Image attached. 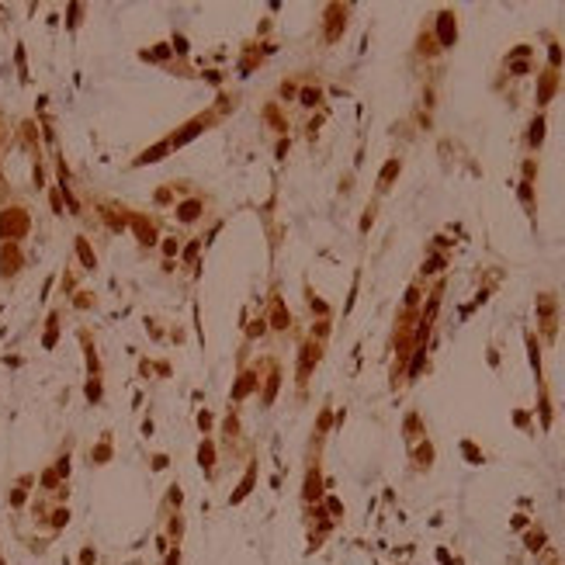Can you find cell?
I'll use <instances>...</instances> for the list:
<instances>
[{"instance_id":"6da1fadb","label":"cell","mask_w":565,"mask_h":565,"mask_svg":"<svg viewBox=\"0 0 565 565\" xmlns=\"http://www.w3.org/2000/svg\"><path fill=\"white\" fill-rule=\"evenodd\" d=\"M32 229V218L24 208H7V212H0V236L7 239V243H14L21 236Z\"/></svg>"},{"instance_id":"7a4b0ae2","label":"cell","mask_w":565,"mask_h":565,"mask_svg":"<svg viewBox=\"0 0 565 565\" xmlns=\"http://www.w3.org/2000/svg\"><path fill=\"white\" fill-rule=\"evenodd\" d=\"M212 121H215V115H212V111H205V115L191 118L187 125H180L174 136H170V149H180L184 142H191L195 136H201V132H205V125H212Z\"/></svg>"},{"instance_id":"3957f363","label":"cell","mask_w":565,"mask_h":565,"mask_svg":"<svg viewBox=\"0 0 565 565\" xmlns=\"http://www.w3.org/2000/svg\"><path fill=\"white\" fill-rule=\"evenodd\" d=\"M347 4H330L326 7V18H323V39L326 42H336L343 35V24H347Z\"/></svg>"},{"instance_id":"277c9868","label":"cell","mask_w":565,"mask_h":565,"mask_svg":"<svg viewBox=\"0 0 565 565\" xmlns=\"http://www.w3.org/2000/svg\"><path fill=\"white\" fill-rule=\"evenodd\" d=\"M323 357V347H319V340H309L302 351H298V382L305 385L309 382V374H312V368H316V361Z\"/></svg>"},{"instance_id":"5b68a950","label":"cell","mask_w":565,"mask_h":565,"mask_svg":"<svg viewBox=\"0 0 565 565\" xmlns=\"http://www.w3.org/2000/svg\"><path fill=\"white\" fill-rule=\"evenodd\" d=\"M323 496H326V492H323V472H319V465L312 461L309 475H305V482H302V499L312 507V503H323Z\"/></svg>"},{"instance_id":"8992f818","label":"cell","mask_w":565,"mask_h":565,"mask_svg":"<svg viewBox=\"0 0 565 565\" xmlns=\"http://www.w3.org/2000/svg\"><path fill=\"white\" fill-rule=\"evenodd\" d=\"M437 45H444V49L454 45V14L451 11L437 14Z\"/></svg>"},{"instance_id":"52a82bcc","label":"cell","mask_w":565,"mask_h":565,"mask_svg":"<svg viewBox=\"0 0 565 565\" xmlns=\"http://www.w3.org/2000/svg\"><path fill=\"white\" fill-rule=\"evenodd\" d=\"M129 222H132V229H136L139 243H142V246H153L156 243V222L142 218V215H129Z\"/></svg>"},{"instance_id":"ba28073f","label":"cell","mask_w":565,"mask_h":565,"mask_svg":"<svg viewBox=\"0 0 565 565\" xmlns=\"http://www.w3.org/2000/svg\"><path fill=\"white\" fill-rule=\"evenodd\" d=\"M21 267V250L18 243H4V250H0V274L7 277V274H14Z\"/></svg>"},{"instance_id":"9c48e42d","label":"cell","mask_w":565,"mask_h":565,"mask_svg":"<svg viewBox=\"0 0 565 565\" xmlns=\"http://www.w3.org/2000/svg\"><path fill=\"white\" fill-rule=\"evenodd\" d=\"M254 486H257V461H250L246 475H243V482H239V486H236V492L229 496V503H233V507H236V503H243V499L254 492Z\"/></svg>"},{"instance_id":"30bf717a","label":"cell","mask_w":565,"mask_h":565,"mask_svg":"<svg viewBox=\"0 0 565 565\" xmlns=\"http://www.w3.org/2000/svg\"><path fill=\"white\" fill-rule=\"evenodd\" d=\"M201 212H205V201H201V198H191V201H180V205H177V218H180V222H198Z\"/></svg>"},{"instance_id":"8fae6325","label":"cell","mask_w":565,"mask_h":565,"mask_svg":"<svg viewBox=\"0 0 565 565\" xmlns=\"http://www.w3.org/2000/svg\"><path fill=\"white\" fill-rule=\"evenodd\" d=\"M215 444H212V437H205L201 444H198V465H201V472L205 475H212V468H215Z\"/></svg>"},{"instance_id":"7c38bea8","label":"cell","mask_w":565,"mask_h":565,"mask_svg":"<svg viewBox=\"0 0 565 565\" xmlns=\"http://www.w3.org/2000/svg\"><path fill=\"white\" fill-rule=\"evenodd\" d=\"M555 90H558V73H555V70H545V77L538 83V104H548Z\"/></svg>"},{"instance_id":"4fadbf2b","label":"cell","mask_w":565,"mask_h":565,"mask_svg":"<svg viewBox=\"0 0 565 565\" xmlns=\"http://www.w3.org/2000/svg\"><path fill=\"white\" fill-rule=\"evenodd\" d=\"M292 319H288V309H285V302H281V295L274 292L271 295V326L274 330H285Z\"/></svg>"},{"instance_id":"5bb4252c","label":"cell","mask_w":565,"mask_h":565,"mask_svg":"<svg viewBox=\"0 0 565 565\" xmlns=\"http://www.w3.org/2000/svg\"><path fill=\"white\" fill-rule=\"evenodd\" d=\"M254 389H257V374L254 371H243V374L236 378V385H233V402H239L243 395H250Z\"/></svg>"},{"instance_id":"9a60e30c","label":"cell","mask_w":565,"mask_h":565,"mask_svg":"<svg viewBox=\"0 0 565 565\" xmlns=\"http://www.w3.org/2000/svg\"><path fill=\"white\" fill-rule=\"evenodd\" d=\"M277 385H281V371H277V364L271 361V374H267V382H264V392H260L264 406H271V402H274V395H277Z\"/></svg>"},{"instance_id":"2e32d148","label":"cell","mask_w":565,"mask_h":565,"mask_svg":"<svg viewBox=\"0 0 565 565\" xmlns=\"http://www.w3.org/2000/svg\"><path fill=\"white\" fill-rule=\"evenodd\" d=\"M167 153H170V139H163L160 146H149V149H146V153L139 156L136 163H156V160H163Z\"/></svg>"},{"instance_id":"e0dca14e","label":"cell","mask_w":565,"mask_h":565,"mask_svg":"<svg viewBox=\"0 0 565 565\" xmlns=\"http://www.w3.org/2000/svg\"><path fill=\"white\" fill-rule=\"evenodd\" d=\"M395 177H399V160H389V163L382 167V177H378V191H389Z\"/></svg>"},{"instance_id":"ac0fdd59","label":"cell","mask_w":565,"mask_h":565,"mask_svg":"<svg viewBox=\"0 0 565 565\" xmlns=\"http://www.w3.org/2000/svg\"><path fill=\"white\" fill-rule=\"evenodd\" d=\"M545 115H538L534 118V121H530V136H527V146H530V149H538V146H541V139H545Z\"/></svg>"},{"instance_id":"d6986e66","label":"cell","mask_w":565,"mask_h":565,"mask_svg":"<svg viewBox=\"0 0 565 565\" xmlns=\"http://www.w3.org/2000/svg\"><path fill=\"white\" fill-rule=\"evenodd\" d=\"M77 254H80V260H83V267H87V271H94V267H98V257H94V250L87 246V239H83V236H77Z\"/></svg>"},{"instance_id":"ffe728a7","label":"cell","mask_w":565,"mask_h":565,"mask_svg":"<svg viewBox=\"0 0 565 565\" xmlns=\"http://www.w3.org/2000/svg\"><path fill=\"white\" fill-rule=\"evenodd\" d=\"M28 486H32V475H24L18 486L11 489V507H24V499H28Z\"/></svg>"},{"instance_id":"44dd1931","label":"cell","mask_w":565,"mask_h":565,"mask_svg":"<svg viewBox=\"0 0 565 565\" xmlns=\"http://www.w3.org/2000/svg\"><path fill=\"white\" fill-rule=\"evenodd\" d=\"M413 461H416V468H430V461H433V448H430L427 441L413 451Z\"/></svg>"},{"instance_id":"7402d4cb","label":"cell","mask_w":565,"mask_h":565,"mask_svg":"<svg viewBox=\"0 0 565 565\" xmlns=\"http://www.w3.org/2000/svg\"><path fill=\"white\" fill-rule=\"evenodd\" d=\"M538 413H541V427H551V402H548V389L541 385V402H538Z\"/></svg>"},{"instance_id":"603a6c76","label":"cell","mask_w":565,"mask_h":565,"mask_svg":"<svg viewBox=\"0 0 565 565\" xmlns=\"http://www.w3.org/2000/svg\"><path fill=\"white\" fill-rule=\"evenodd\" d=\"M323 510L330 513L333 520H340V517H343V503H340L336 496H323Z\"/></svg>"},{"instance_id":"cb8c5ba5","label":"cell","mask_w":565,"mask_h":565,"mask_svg":"<svg viewBox=\"0 0 565 565\" xmlns=\"http://www.w3.org/2000/svg\"><path fill=\"white\" fill-rule=\"evenodd\" d=\"M406 430H410V433H406V437H410V441H423V423H420V416H406Z\"/></svg>"},{"instance_id":"d4e9b609","label":"cell","mask_w":565,"mask_h":565,"mask_svg":"<svg viewBox=\"0 0 565 565\" xmlns=\"http://www.w3.org/2000/svg\"><path fill=\"white\" fill-rule=\"evenodd\" d=\"M319 101H323V90H319V87H305V90H302V104H305V108H316Z\"/></svg>"},{"instance_id":"484cf974","label":"cell","mask_w":565,"mask_h":565,"mask_svg":"<svg viewBox=\"0 0 565 565\" xmlns=\"http://www.w3.org/2000/svg\"><path fill=\"white\" fill-rule=\"evenodd\" d=\"M42 492H52V489H56V482H59V475H56V468H45V472H42Z\"/></svg>"},{"instance_id":"4316f807","label":"cell","mask_w":565,"mask_h":565,"mask_svg":"<svg viewBox=\"0 0 565 565\" xmlns=\"http://www.w3.org/2000/svg\"><path fill=\"white\" fill-rule=\"evenodd\" d=\"M226 437L229 441L239 437V416H236V410H229V416H226Z\"/></svg>"},{"instance_id":"83f0119b","label":"cell","mask_w":565,"mask_h":565,"mask_svg":"<svg viewBox=\"0 0 565 565\" xmlns=\"http://www.w3.org/2000/svg\"><path fill=\"white\" fill-rule=\"evenodd\" d=\"M170 538H174V545L184 538V517H180V513H174V517H170Z\"/></svg>"},{"instance_id":"f1b7e54d","label":"cell","mask_w":565,"mask_h":565,"mask_svg":"<svg viewBox=\"0 0 565 565\" xmlns=\"http://www.w3.org/2000/svg\"><path fill=\"white\" fill-rule=\"evenodd\" d=\"M527 548H530V551H541V548H545V530H530V534H527Z\"/></svg>"},{"instance_id":"f546056e","label":"cell","mask_w":565,"mask_h":565,"mask_svg":"<svg viewBox=\"0 0 565 565\" xmlns=\"http://www.w3.org/2000/svg\"><path fill=\"white\" fill-rule=\"evenodd\" d=\"M108 458H111V444L104 441V444H98V448H94V465H104Z\"/></svg>"},{"instance_id":"4dcf8cb0","label":"cell","mask_w":565,"mask_h":565,"mask_svg":"<svg viewBox=\"0 0 565 565\" xmlns=\"http://www.w3.org/2000/svg\"><path fill=\"white\" fill-rule=\"evenodd\" d=\"M520 201L527 205V212L534 215V195H530V180H524V184H520Z\"/></svg>"},{"instance_id":"1f68e13d","label":"cell","mask_w":565,"mask_h":565,"mask_svg":"<svg viewBox=\"0 0 565 565\" xmlns=\"http://www.w3.org/2000/svg\"><path fill=\"white\" fill-rule=\"evenodd\" d=\"M66 520H70V510L59 507L56 513H52V520H49V524H52V530H59V527H66Z\"/></svg>"},{"instance_id":"d6a6232c","label":"cell","mask_w":565,"mask_h":565,"mask_svg":"<svg viewBox=\"0 0 565 565\" xmlns=\"http://www.w3.org/2000/svg\"><path fill=\"white\" fill-rule=\"evenodd\" d=\"M437 271H444V257H430L423 264V274H437Z\"/></svg>"},{"instance_id":"836d02e7","label":"cell","mask_w":565,"mask_h":565,"mask_svg":"<svg viewBox=\"0 0 565 565\" xmlns=\"http://www.w3.org/2000/svg\"><path fill=\"white\" fill-rule=\"evenodd\" d=\"M87 399H90V402H98V399H101V382H98V378H90V382H87Z\"/></svg>"},{"instance_id":"e575fe53","label":"cell","mask_w":565,"mask_h":565,"mask_svg":"<svg viewBox=\"0 0 565 565\" xmlns=\"http://www.w3.org/2000/svg\"><path fill=\"white\" fill-rule=\"evenodd\" d=\"M461 451L472 458V465H482V454H479V448H475V444H468V441H465V444H461Z\"/></svg>"},{"instance_id":"d590c367","label":"cell","mask_w":565,"mask_h":565,"mask_svg":"<svg viewBox=\"0 0 565 565\" xmlns=\"http://www.w3.org/2000/svg\"><path fill=\"white\" fill-rule=\"evenodd\" d=\"M167 503H170V507H180V503H184V496H180V486H170V492H167Z\"/></svg>"},{"instance_id":"8d00e7d4","label":"cell","mask_w":565,"mask_h":565,"mask_svg":"<svg viewBox=\"0 0 565 565\" xmlns=\"http://www.w3.org/2000/svg\"><path fill=\"white\" fill-rule=\"evenodd\" d=\"M94 562H98V551H94V548L87 545L83 551H80V565H94Z\"/></svg>"},{"instance_id":"74e56055","label":"cell","mask_w":565,"mask_h":565,"mask_svg":"<svg viewBox=\"0 0 565 565\" xmlns=\"http://www.w3.org/2000/svg\"><path fill=\"white\" fill-rule=\"evenodd\" d=\"M56 475H59V479H66V475H70V454H62V458L56 461Z\"/></svg>"},{"instance_id":"f35d334b","label":"cell","mask_w":565,"mask_h":565,"mask_svg":"<svg viewBox=\"0 0 565 565\" xmlns=\"http://www.w3.org/2000/svg\"><path fill=\"white\" fill-rule=\"evenodd\" d=\"M198 427L205 430V433L212 430V413H208V410H201V413H198Z\"/></svg>"},{"instance_id":"ab89813d","label":"cell","mask_w":565,"mask_h":565,"mask_svg":"<svg viewBox=\"0 0 565 565\" xmlns=\"http://www.w3.org/2000/svg\"><path fill=\"white\" fill-rule=\"evenodd\" d=\"M163 565H180V545H174L170 551H167V558H163Z\"/></svg>"},{"instance_id":"60d3db41","label":"cell","mask_w":565,"mask_h":565,"mask_svg":"<svg viewBox=\"0 0 565 565\" xmlns=\"http://www.w3.org/2000/svg\"><path fill=\"white\" fill-rule=\"evenodd\" d=\"M198 250H201V243H187V250H184V260H187V264H195V260H198Z\"/></svg>"},{"instance_id":"b9f144b4","label":"cell","mask_w":565,"mask_h":565,"mask_svg":"<svg viewBox=\"0 0 565 565\" xmlns=\"http://www.w3.org/2000/svg\"><path fill=\"white\" fill-rule=\"evenodd\" d=\"M56 343V316L49 319V333H45V347H52Z\"/></svg>"},{"instance_id":"7bdbcfd3","label":"cell","mask_w":565,"mask_h":565,"mask_svg":"<svg viewBox=\"0 0 565 565\" xmlns=\"http://www.w3.org/2000/svg\"><path fill=\"white\" fill-rule=\"evenodd\" d=\"M177 250H180V246H177V239H167V243H163V254H167V257H174Z\"/></svg>"},{"instance_id":"ee69618b","label":"cell","mask_w":565,"mask_h":565,"mask_svg":"<svg viewBox=\"0 0 565 565\" xmlns=\"http://www.w3.org/2000/svg\"><path fill=\"white\" fill-rule=\"evenodd\" d=\"M80 21V4H70V28Z\"/></svg>"},{"instance_id":"f6af8a7d","label":"cell","mask_w":565,"mask_h":565,"mask_svg":"<svg viewBox=\"0 0 565 565\" xmlns=\"http://www.w3.org/2000/svg\"><path fill=\"white\" fill-rule=\"evenodd\" d=\"M174 49L177 52H187V39H184V35H174Z\"/></svg>"},{"instance_id":"bcb514c9","label":"cell","mask_w":565,"mask_h":565,"mask_svg":"<svg viewBox=\"0 0 565 565\" xmlns=\"http://www.w3.org/2000/svg\"><path fill=\"white\" fill-rule=\"evenodd\" d=\"M264 333V319H254V326H250V336H260Z\"/></svg>"},{"instance_id":"7dc6e473","label":"cell","mask_w":565,"mask_h":565,"mask_svg":"<svg viewBox=\"0 0 565 565\" xmlns=\"http://www.w3.org/2000/svg\"><path fill=\"white\" fill-rule=\"evenodd\" d=\"M167 461H170L167 454H156V458H153V468H167Z\"/></svg>"},{"instance_id":"c3c4849f","label":"cell","mask_w":565,"mask_h":565,"mask_svg":"<svg viewBox=\"0 0 565 565\" xmlns=\"http://www.w3.org/2000/svg\"><path fill=\"white\" fill-rule=\"evenodd\" d=\"M0 565H7V562H4V555H0Z\"/></svg>"}]
</instances>
